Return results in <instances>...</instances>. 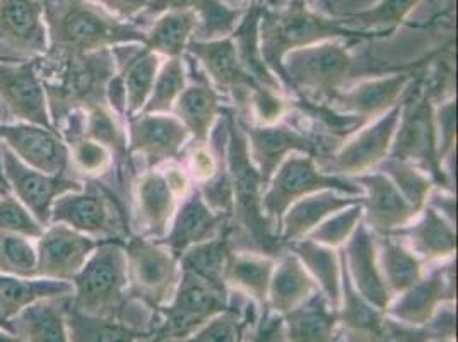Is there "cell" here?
Wrapping results in <instances>:
<instances>
[{"mask_svg": "<svg viewBox=\"0 0 458 342\" xmlns=\"http://www.w3.org/2000/svg\"><path fill=\"white\" fill-rule=\"evenodd\" d=\"M228 120L226 139V161H228L231 189H233V212H231V242L243 240L236 252H253L279 259L286 248L281 244L274 225L267 219L262 208L266 184L253 165L249 154L247 135L231 108H225Z\"/></svg>", "mask_w": 458, "mask_h": 342, "instance_id": "1", "label": "cell"}, {"mask_svg": "<svg viewBox=\"0 0 458 342\" xmlns=\"http://www.w3.org/2000/svg\"><path fill=\"white\" fill-rule=\"evenodd\" d=\"M377 38L378 35L371 31L351 28L344 24L341 18H332L324 13H318L306 0H266L259 22L262 57L266 60L268 69L274 73V76L281 81L284 91V58L287 54L330 39H345L360 43L364 39Z\"/></svg>", "mask_w": 458, "mask_h": 342, "instance_id": "2", "label": "cell"}, {"mask_svg": "<svg viewBox=\"0 0 458 342\" xmlns=\"http://www.w3.org/2000/svg\"><path fill=\"white\" fill-rule=\"evenodd\" d=\"M37 65L55 131L71 112L106 103V86L116 74L114 48L93 54L48 48L45 56L37 57Z\"/></svg>", "mask_w": 458, "mask_h": 342, "instance_id": "3", "label": "cell"}, {"mask_svg": "<svg viewBox=\"0 0 458 342\" xmlns=\"http://www.w3.org/2000/svg\"><path fill=\"white\" fill-rule=\"evenodd\" d=\"M52 50L93 54L123 45H144L146 28L120 21L91 0H39Z\"/></svg>", "mask_w": 458, "mask_h": 342, "instance_id": "4", "label": "cell"}, {"mask_svg": "<svg viewBox=\"0 0 458 342\" xmlns=\"http://www.w3.org/2000/svg\"><path fill=\"white\" fill-rule=\"evenodd\" d=\"M352 43L330 39L287 54L284 58L287 95L296 96L298 101L327 107L341 91L352 86L358 77L386 74V71L366 67L360 62L351 50Z\"/></svg>", "mask_w": 458, "mask_h": 342, "instance_id": "5", "label": "cell"}, {"mask_svg": "<svg viewBox=\"0 0 458 342\" xmlns=\"http://www.w3.org/2000/svg\"><path fill=\"white\" fill-rule=\"evenodd\" d=\"M422 74L418 73L402 99L401 118L392 141L390 158L409 161L428 173L437 189L454 192L450 171L439 156L438 133L435 122L437 101L420 84Z\"/></svg>", "mask_w": 458, "mask_h": 342, "instance_id": "6", "label": "cell"}, {"mask_svg": "<svg viewBox=\"0 0 458 342\" xmlns=\"http://www.w3.org/2000/svg\"><path fill=\"white\" fill-rule=\"evenodd\" d=\"M71 304L89 315L123 319L131 304L123 240H99L95 252L71 281Z\"/></svg>", "mask_w": 458, "mask_h": 342, "instance_id": "7", "label": "cell"}, {"mask_svg": "<svg viewBox=\"0 0 458 342\" xmlns=\"http://www.w3.org/2000/svg\"><path fill=\"white\" fill-rule=\"evenodd\" d=\"M233 304V291L210 285L193 272L182 269V278L172 300L156 313L149 342H176L189 338Z\"/></svg>", "mask_w": 458, "mask_h": 342, "instance_id": "8", "label": "cell"}, {"mask_svg": "<svg viewBox=\"0 0 458 342\" xmlns=\"http://www.w3.org/2000/svg\"><path fill=\"white\" fill-rule=\"evenodd\" d=\"M50 223H60L96 240H125L132 229L122 199L101 180H86L82 189L60 195Z\"/></svg>", "mask_w": 458, "mask_h": 342, "instance_id": "9", "label": "cell"}, {"mask_svg": "<svg viewBox=\"0 0 458 342\" xmlns=\"http://www.w3.org/2000/svg\"><path fill=\"white\" fill-rule=\"evenodd\" d=\"M322 191L339 192L351 197L364 195L363 189L352 178L327 173L313 156L294 152L287 156L268 180L262 197L264 214L279 235V223L287 208L306 195Z\"/></svg>", "mask_w": 458, "mask_h": 342, "instance_id": "10", "label": "cell"}, {"mask_svg": "<svg viewBox=\"0 0 458 342\" xmlns=\"http://www.w3.org/2000/svg\"><path fill=\"white\" fill-rule=\"evenodd\" d=\"M131 300L151 312V322L168 304L182 278L180 257L156 240L131 233L123 240ZM151 329V325H149Z\"/></svg>", "mask_w": 458, "mask_h": 342, "instance_id": "11", "label": "cell"}, {"mask_svg": "<svg viewBox=\"0 0 458 342\" xmlns=\"http://www.w3.org/2000/svg\"><path fill=\"white\" fill-rule=\"evenodd\" d=\"M234 110V108H233ZM243 133L247 135L249 154L260 173L266 187L272 175L287 156L300 152L313 156L318 165L328 159L332 151L328 150V141L322 133H311L301 125H293L287 120L272 124V125H257L238 116Z\"/></svg>", "mask_w": 458, "mask_h": 342, "instance_id": "12", "label": "cell"}, {"mask_svg": "<svg viewBox=\"0 0 458 342\" xmlns=\"http://www.w3.org/2000/svg\"><path fill=\"white\" fill-rule=\"evenodd\" d=\"M0 167L9 192L33 214L41 227L50 225L52 206L60 195L82 189L84 182L72 175H48L22 163L7 146H0Z\"/></svg>", "mask_w": 458, "mask_h": 342, "instance_id": "13", "label": "cell"}, {"mask_svg": "<svg viewBox=\"0 0 458 342\" xmlns=\"http://www.w3.org/2000/svg\"><path fill=\"white\" fill-rule=\"evenodd\" d=\"M402 101L386 114L363 125L361 131L349 135L343 144L320 163L327 173L354 178L368 171L377 170L388 158L392 141L401 118Z\"/></svg>", "mask_w": 458, "mask_h": 342, "instance_id": "14", "label": "cell"}, {"mask_svg": "<svg viewBox=\"0 0 458 342\" xmlns=\"http://www.w3.org/2000/svg\"><path fill=\"white\" fill-rule=\"evenodd\" d=\"M435 54H429L428 62L435 57ZM424 60L403 65L395 73L361 79L341 91L327 107L337 114L351 115L369 124L401 103L420 67L428 64Z\"/></svg>", "mask_w": 458, "mask_h": 342, "instance_id": "15", "label": "cell"}, {"mask_svg": "<svg viewBox=\"0 0 458 342\" xmlns=\"http://www.w3.org/2000/svg\"><path fill=\"white\" fill-rule=\"evenodd\" d=\"M187 54L197 60L214 88L234 103V112L245 116L250 98L260 84L243 69L231 37L217 39H191ZM264 88V86H262Z\"/></svg>", "mask_w": 458, "mask_h": 342, "instance_id": "16", "label": "cell"}, {"mask_svg": "<svg viewBox=\"0 0 458 342\" xmlns=\"http://www.w3.org/2000/svg\"><path fill=\"white\" fill-rule=\"evenodd\" d=\"M131 158L144 161L146 171L180 161L191 133L173 114H139L125 120Z\"/></svg>", "mask_w": 458, "mask_h": 342, "instance_id": "17", "label": "cell"}, {"mask_svg": "<svg viewBox=\"0 0 458 342\" xmlns=\"http://www.w3.org/2000/svg\"><path fill=\"white\" fill-rule=\"evenodd\" d=\"M0 98L18 122L55 131L37 57L0 60Z\"/></svg>", "mask_w": 458, "mask_h": 342, "instance_id": "18", "label": "cell"}, {"mask_svg": "<svg viewBox=\"0 0 458 342\" xmlns=\"http://www.w3.org/2000/svg\"><path fill=\"white\" fill-rule=\"evenodd\" d=\"M446 302H455V259L431 264L416 285L392 298L386 315L397 322L422 327Z\"/></svg>", "mask_w": 458, "mask_h": 342, "instance_id": "19", "label": "cell"}, {"mask_svg": "<svg viewBox=\"0 0 458 342\" xmlns=\"http://www.w3.org/2000/svg\"><path fill=\"white\" fill-rule=\"evenodd\" d=\"M99 240L60 223H50L37 240V278L71 283Z\"/></svg>", "mask_w": 458, "mask_h": 342, "instance_id": "20", "label": "cell"}, {"mask_svg": "<svg viewBox=\"0 0 458 342\" xmlns=\"http://www.w3.org/2000/svg\"><path fill=\"white\" fill-rule=\"evenodd\" d=\"M0 141L35 170L71 175L69 146L57 131L24 122L0 124Z\"/></svg>", "mask_w": 458, "mask_h": 342, "instance_id": "21", "label": "cell"}, {"mask_svg": "<svg viewBox=\"0 0 458 342\" xmlns=\"http://www.w3.org/2000/svg\"><path fill=\"white\" fill-rule=\"evenodd\" d=\"M189 82L176 99L172 114L191 133V142H209L212 129L225 112L223 95L214 88L195 58L185 54Z\"/></svg>", "mask_w": 458, "mask_h": 342, "instance_id": "22", "label": "cell"}, {"mask_svg": "<svg viewBox=\"0 0 458 342\" xmlns=\"http://www.w3.org/2000/svg\"><path fill=\"white\" fill-rule=\"evenodd\" d=\"M180 202L182 199L173 192L161 168L140 173L132 185L135 235L161 240L170 228Z\"/></svg>", "mask_w": 458, "mask_h": 342, "instance_id": "23", "label": "cell"}, {"mask_svg": "<svg viewBox=\"0 0 458 342\" xmlns=\"http://www.w3.org/2000/svg\"><path fill=\"white\" fill-rule=\"evenodd\" d=\"M352 180L363 189V223L373 235H392L420 214L382 171H368Z\"/></svg>", "mask_w": 458, "mask_h": 342, "instance_id": "24", "label": "cell"}, {"mask_svg": "<svg viewBox=\"0 0 458 342\" xmlns=\"http://www.w3.org/2000/svg\"><path fill=\"white\" fill-rule=\"evenodd\" d=\"M339 255L354 289L368 304L386 313V308L394 296L390 295L383 279L375 235L363 221L358 225L347 244L339 248Z\"/></svg>", "mask_w": 458, "mask_h": 342, "instance_id": "25", "label": "cell"}, {"mask_svg": "<svg viewBox=\"0 0 458 342\" xmlns=\"http://www.w3.org/2000/svg\"><path fill=\"white\" fill-rule=\"evenodd\" d=\"M228 225V216L209 208L200 191L193 187L178 204L166 235L156 242L182 257L189 248L217 236Z\"/></svg>", "mask_w": 458, "mask_h": 342, "instance_id": "26", "label": "cell"}, {"mask_svg": "<svg viewBox=\"0 0 458 342\" xmlns=\"http://www.w3.org/2000/svg\"><path fill=\"white\" fill-rule=\"evenodd\" d=\"M0 43L26 58L48 52V30L39 0H0Z\"/></svg>", "mask_w": 458, "mask_h": 342, "instance_id": "27", "label": "cell"}, {"mask_svg": "<svg viewBox=\"0 0 458 342\" xmlns=\"http://www.w3.org/2000/svg\"><path fill=\"white\" fill-rule=\"evenodd\" d=\"M392 236L402 240L426 264L455 259L457 228L431 206H424L409 225L392 233Z\"/></svg>", "mask_w": 458, "mask_h": 342, "instance_id": "28", "label": "cell"}, {"mask_svg": "<svg viewBox=\"0 0 458 342\" xmlns=\"http://www.w3.org/2000/svg\"><path fill=\"white\" fill-rule=\"evenodd\" d=\"M116 76L125 95V120L142 114L161 67V57L144 45L114 47Z\"/></svg>", "mask_w": 458, "mask_h": 342, "instance_id": "29", "label": "cell"}, {"mask_svg": "<svg viewBox=\"0 0 458 342\" xmlns=\"http://www.w3.org/2000/svg\"><path fill=\"white\" fill-rule=\"evenodd\" d=\"M363 197H351L339 192L322 191L296 201L287 208L279 223V240L284 248L308 236L332 214L361 202Z\"/></svg>", "mask_w": 458, "mask_h": 342, "instance_id": "30", "label": "cell"}, {"mask_svg": "<svg viewBox=\"0 0 458 342\" xmlns=\"http://www.w3.org/2000/svg\"><path fill=\"white\" fill-rule=\"evenodd\" d=\"M168 11H189L197 16L199 26L193 39H217L234 31L247 9H231L221 0H149L139 18H157Z\"/></svg>", "mask_w": 458, "mask_h": 342, "instance_id": "31", "label": "cell"}, {"mask_svg": "<svg viewBox=\"0 0 458 342\" xmlns=\"http://www.w3.org/2000/svg\"><path fill=\"white\" fill-rule=\"evenodd\" d=\"M283 342H339L337 310L318 289L283 315Z\"/></svg>", "mask_w": 458, "mask_h": 342, "instance_id": "32", "label": "cell"}, {"mask_svg": "<svg viewBox=\"0 0 458 342\" xmlns=\"http://www.w3.org/2000/svg\"><path fill=\"white\" fill-rule=\"evenodd\" d=\"M341 257V255H339ZM343 267V296L337 308L339 342H383V323L386 313L368 304L354 289Z\"/></svg>", "mask_w": 458, "mask_h": 342, "instance_id": "33", "label": "cell"}, {"mask_svg": "<svg viewBox=\"0 0 458 342\" xmlns=\"http://www.w3.org/2000/svg\"><path fill=\"white\" fill-rule=\"evenodd\" d=\"M64 315L71 342H149L151 329H139L125 319L96 317L74 308L69 296L64 302Z\"/></svg>", "mask_w": 458, "mask_h": 342, "instance_id": "34", "label": "cell"}, {"mask_svg": "<svg viewBox=\"0 0 458 342\" xmlns=\"http://www.w3.org/2000/svg\"><path fill=\"white\" fill-rule=\"evenodd\" d=\"M318 287L300 259L286 250L277 261L268 285L267 308L274 315H286L305 302Z\"/></svg>", "mask_w": 458, "mask_h": 342, "instance_id": "35", "label": "cell"}, {"mask_svg": "<svg viewBox=\"0 0 458 342\" xmlns=\"http://www.w3.org/2000/svg\"><path fill=\"white\" fill-rule=\"evenodd\" d=\"M303 264L318 291L327 298L334 310L341 306L343 296V267L339 250L325 247L310 238H301L287 245Z\"/></svg>", "mask_w": 458, "mask_h": 342, "instance_id": "36", "label": "cell"}, {"mask_svg": "<svg viewBox=\"0 0 458 342\" xmlns=\"http://www.w3.org/2000/svg\"><path fill=\"white\" fill-rule=\"evenodd\" d=\"M276 267V259L253 253L233 252L225 272V281L231 291L245 295L259 310L267 308L268 285Z\"/></svg>", "mask_w": 458, "mask_h": 342, "instance_id": "37", "label": "cell"}, {"mask_svg": "<svg viewBox=\"0 0 458 342\" xmlns=\"http://www.w3.org/2000/svg\"><path fill=\"white\" fill-rule=\"evenodd\" d=\"M264 4H266V0L250 5L249 9L245 11L243 18L240 20L238 26L234 28V31L229 37L234 43L236 54H238L243 69L249 73L250 76L253 77L260 86L287 96L281 81L274 76V73L268 69L266 60L262 57V52H260L259 22H260Z\"/></svg>", "mask_w": 458, "mask_h": 342, "instance_id": "38", "label": "cell"}, {"mask_svg": "<svg viewBox=\"0 0 458 342\" xmlns=\"http://www.w3.org/2000/svg\"><path fill=\"white\" fill-rule=\"evenodd\" d=\"M375 240L383 279L392 296H397L407 287L416 285L426 274L428 264L420 261L402 240L392 235H375Z\"/></svg>", "mask_w": 458, "mask_h": 342, "instance_id": "39", "label": "cell"}, {"mask_svg": "<svg viewBox=\"0 0 458 342\" xmlns=\"http://www.w3.org/2000/svg\"><path fill=\"white\" fill-rule=\"evenodd\" d=\"M259 317V306L245 295L233 291V304L226 312L210 319L189 338L176 342H245Z\"/></svg>", "mask_w": 458, "mask_h": 342, "instance_id": "40", "label": "cell"}, {"mask_svg": "<svg viewBox=\"0 0 458 342\" xmlns=\"http://www.w3.org/2000/svg\"><path fill=\"white\" fill-rule=\"evenodd\" d=\"M65 298L30 304L13 321V332L21 342H71L64 315Z\"/></svg>", "mask_w": 458, "mask_h": 342, "instance_id": "41", "label": "cell"}, {"mask_svg": "<svg viewBox=\"0 0 458 342\" xmlns=\"http://www.w3.org/2000/svg\"><path fill=\"white\" fill-rule=\"evenodd\" d=\"M199 20L189 11H168L159 14L153 26L146 30V43L159 57H185L189 43L195 38Z\"/></svg>", "mask_w": 458, "mask_h": 342, "instance_id": "42", "label": "cell"}, {"mask_svg": "<svg viewBox=\"0 0 458 342\" xmlns=\"http://www.w3.org/2000/svg\"><path fill=\"white\" fill-rule=\"evenodd\" d=\"M231 235H233V228L229 223L217 236L189 248L185 253H182L180 266L183 270H189L195 276L206 279L210 285L228 287L225 281V272L228 267L229 257L234 252Z\"/></svg>", "mask_w": 458, "mask_h": 342, "instance_id": "43", "label": "cell"}, {"mask_svg": "<svg viewBox=\"0 0 458 342\" xmlns=\"http://www.w3.org/2000/svg\"><path fill=\"white\" fill-rule=\"evenodd\" d=\"M418 2L420 0H380L375 7L347 14L341 20L351 28L371 31L378 35V38H386L401 28Z\"/></svg>", "mask_w": 458, "mask_h": 342, "instance_id": "44", "label": "cell"}, {"mask_svg": "<svg viewBox=\"0 0 458 342\" xmlns=\"http://www.w3.org/2000/svg\"><path fill=\"white\" fill-rule=\"evenodd\" d=\"M377 170L388 176V180L401 192L402 197L416 210L426 206L429 193L437 189L429 175L409 161L388 156L377 167Z\"/></svg>", "mask_w": 458, "mask_h": 342, "instance_id": "45", "label": "cell"}, {"mask_svg": "<svg viewBox=\"0 0 458 342\" xmlns=\"http://www.w3.org/2000/svg\"><path fill=\"white\" fill-rule=\"evenodd\" d=\"M64 141L69 146L71 175H72V171H76V175L82 176L81 178L82 182L103 180L105 176H108L114 171V154L108 151L105 146H101L99 142L84 137L82 133L71 135Z\"/></svg>", "mask_w": 458, "mask_h": 342, "instance_id": "46", "label": "cell"}, {"mask_svg": "<svg viewBox=\"0 0 458 342\" xmlns=\"http://www.w3.org/2000/svg\"><path fill=\"white\" fill-rule=\"evenodd\" d=\"M189 82L185 58H166L154 81L151 95L142 114H172L176 99Z\"/></svg>", "mask_w": 458, "mask_h": 342, "instance_id": "47", "label": "cell"}, {"mask_svg": "<svg viewBox=\"0 0 458 342\" xmlns=\"http://www.w3.org/2000/svg\"><path fill=\"white\" fill-rule=\"evenodd\" d=\"M361 202L352 204L345 209L332 214L330 218H327L324 223H320L305 238H310V240H313L320 245H325V247L335 248V250L343 248L347 244V240L352 236V233L358 228V225L363 221Z\"/></svg>", "mask_w": 458, "mask_h": 342, "instance_id": "48", "label": "cell"}, {"mask_svg": "<svg viewBox=\"0 0 458 342\" xmlns=\"http://www.w3.org/2000/svg\"><path fill=\"white\" fill-rule=\"evenodd\" d=\"M37 240L22 235L0 233V244L7 274L21 278H37Z\"/></svg>", "mask_w": 458, "mask_h": 342, "instance_id": "49", "label": "cell"}, {"mask_svg": "<svg viewBox=\"0 0 458 342\" xmlns=\"http://www.w3.org/2000/svg\"><path fill=\"white\" fill-rule=\"evenodd\" d=\"M43 228L33 214L26 209L13 193L0 195V233L22 235L38 240Z\"/></svg>", "mask_w": 458, "mask_h": 342, "instance_id": "50", "label": "cell"}, {"mask_svg": "<svg viewBox=\"0 0 458 342\" xmlns=\"http://www.w3.org/2000/svg\"><path fill=\"white\" fill-rule=\"evenodd\" d=\"M435 122H437V133H438L439 156H441L443 165L446 167V161H450L455 154V144H457V99H455V96H450L443 103L441 101L437 103Z\"/></svg>", "mask_w": 458, "mask_h": 342, "instance_id": "51", "label": "cell"}, {"mask_svg": "<svg viewBox=\"0 0 458 342\" xmlns=\"http://www.w3.org/2000/svg\"><path fill=\"white\" fill-rule=\"evenodd\" d=\"M455 325H457L455 302H446L439 306L435 315L429 319V322L422 327L429 332L433 341H439V339L455 341Z\"/></svg>", "mask_w": 458, "mask_h": 342, "instance_id": "52", "label": "cell"}, {"mask_svg": "<svg viewBox=\"0 0 458 342\" xmlns=\"http://www.w3.org/2000/svg\"><path fill=\"white\" fill-rule=\"evenodd\" d=\"M431 336L424 327H414L407 323L397 322L385 317L383 323V342H431Z\"/></svg>", "mask_w": 458, "mask_h": 342, "instance_id": "53", "label": "cell"}, {"mask_svg": "<svg viewBox=\"0 0 458 342\" xmlns=\"http://www.w3.org/2000/svg\"><path fill=\"white\" fill-rule=\"evenodd\" d=\"M120 21L134 22L144 13L149 0H91Z\"/></svg>", "mask_w": 458, "mask_h": 342, "instance_id": "54", "label": "cell"}, {"mask_svg": "<svg viewBox=\"0 0 458 342\" xmlns=\"http://www.w3.org/2000/svg\"><path fill=\"white\" fill-rule=\"evenodd\" d=\"M426 206H431L433 209L438 210L441 216H445L448 221L455 225V210H457V199L455 192L443 191V189H433L428 197Z\"/></svg>", "mask_w": 458, "mask_h": 342, "instance_id": "55", "label": "cell"}, {"mask_svg": "<svg viewBox=\"0 0 458 342\" xmlns=\"http://www.w3.org/2000/svg\"><path fill=\"white\" fill-rule=\"evenodd\" d=\"M225 5H228L231 9H249L250 5L262 2V0H221Z\"/></svg>", "mask_w": 458, "mask_h": 342, "instance_id": "56", "label": "cell"}, {"mask_svg": "<svg viewBox=\"0 0 458 342\" xmlns=\"http://www.w3.org/2000/svg\"><path fill=\"white\" fill-rule=\"evenodd\" d=\"M0 342H21V339L14 332L5 330V329L0 327Z\"/></svg>", "mask_w": 458, "mask_h": 342, "instance_id": "57", "label": "cell"}, {"mask_svg": "<svg viewBox=\"0 0 458 342\" xmlns=\"http://www.w3.org/2000/svg\"><path fill=\"white\" fill-rule=\"evenodd\" d=\"M0 274H7V266L4 261V252H2V244H0Z\"/></svg>", "mask_w": 458, "mask_h": 342, "instance_id": "58", "label": "cell"}, {"mask_svg": "<svg viewBox=\"0 0 458 342\" xmlns=\"http://www.w3.org/2000/svg\"><path fill=\"white\" fill-rule=\"evenodd\" d=\"M324 2V9L327 13H330V9H332V4H334V0H322Z\"/></svg>", "mask_w": 458, "mask_h": 342, "instance_id": "59", "label": "cell"}, {"mask_svg": "<svg viewBox=\"0 0 458 342\" xmlns=\"http://www.w3.org/2000/svg\"><path fill=\"white\" fill-rule=\"evenodd\" d=\"M0 185H4V187L9 191V187H7V182H5V178H4V173H2V167H0Z\"/></svg>", "mask_w": 458, "mask_h": 342, "instance_id": "60", "label": "cell"}, {"mask_svg": "<svg viewBox=\"0 0 458 342\" xmlns=\"http://www.w3.org/2000/svg\"><path fill=\"white\" fill-rule=\"evenodd\" d=\"M268 2H279V0H268ZM310 5H315L317 4V0H306Z\"/></svg>", "mask_w": 458, "mask_h": 342, "instance_id": "61", "label": "cell"}, {"mask_svg": "<svg viewBox=\"0 0 458 342\" xmlns=\"http://www.w3.org/2000/svg\"><path fill=\"white\" fill-rule=\"evenodd\" d=\"M431 342H455V341H452V339H439V341H431Z\"/></svg>", "mask_w": 458, "mask_h": 342, "instance_id": "62", "label": "cell"}, {"mask_svg": "<svg viewBox=\"0 0 458 342\" xmlns=\"http://www.w3.org/2000/svg\"><path fill=\"white\" fill-rule=\"evenodd\" d=\"M4 58H5L4 56H0V60H4Z\"/></svg>", "mask_w": 458, "mask_h": 342, "instance_id": "63", "label": "cell"}]
</instances>
